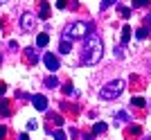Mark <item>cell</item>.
Listing matches in <instances>:
<instances>
[{
	"label": "cell",
	"instance_id": "44dd1931",
	"mask_svg": "<svg viewBox=\"0 0 151 140\" xmlns=\"http://www.w3.org/2000/svg\"><path fill=\"white\" fill-rule=\"evenodd\" d=\"M63 93H65V95H72V84H65V86H63Z\"/></svg>",
	"mask_w": 151,
	"mask_h": 140
},
{
	"label": "cell",
	"instance_id": "6da1fadb",
	"mask_svg": "<svg viewBox=\"0 0 151 140\" xmlns=\"http://www.w3.org/2000/svg\"><path fill=\"white\" fill-rule=\"evenodd\" d=\"M104 54V45H101L99 36H95L93 32L83 38V50H81V64L86 66H95Z\"/></svg>",
	"mask_w": 151,
	"mask_h": 140
},
{
	"label": "cell",
	"instance_id": "7a4b0ae2",
	"mask_svg": "<svg viewBox=\"0 0 151 140\" xmlns=\"http://www.w3.org/2000/svg\"><path fill=\"white\" fill-rule=\"evenodd\" d=\"M90 32H93V23H88V20H77V23H68V25H65L63 36L79 41V38H86Z\"/></svg>",
	"mask_w": 151,
	"mask_h": 140
},
{
	"label": "cell",
	"instance_id": "7c38bea8",
	"mask_svg": "<svg viewBox=\"0 0 151 140\" xmlns=\"http://www.w3.org/2000/svg\"><path fill=\"white\" fill-rule=\"evenodd\" d=\"M47 43H50V36H47V34H38V36H36V48H45V45H47Z\"/></svg>",
	"mask_w": 151,
	"mask_h": 140
},
{
	"label": "cell",
	"instance_id": "2e32d148",
	"mask_svg": "<svg viewBox=\"0 0 151 140\" xmlns=\"http://www.w3.org/2000/svg\"><path fill=\"white\" fill-rule=\"evenodd\" d=\"M117 14H120L122 18H129V16H131V9H129V7H117Z\"/></svg>",
	"mask_w": 151,
	"mask_h": 140
},
{
	"label": "cell",
	"instance_id": "52a82bcc",
	"mask_svg": "<svg viewBox=\"0 0 151 140\" xmlns=\"http://www.w3.org/2000/svg\"><path fill=\"white\" fill-rule=\"evenodd\" d=\"M124 136H126L129 140H135V138H140V136H142V129H140L138 124H131V127H126Z\"/></svg>",
	"mask_w": 151,
	"mask_h": 140
},
{
	"label": "cell",
	"instance_id": "f1b7e54d",
	"mask_svg": "<svg viewBox=\"0 0 151 140\" xmlns=\"http://www.w3.org/2000/svg\"><path fill=\"white\" fill-rule=\"evenodd\" d=\"M142 140H151V136H145V138H142Z\"/></svg>",
	"mask_w": 151,
	"mask_h": 140
},
{
	"label": "cell",
	"instance_id": "ba28073f",
	"mask_svg": "<svg viewBox=\"0 0 151 140\" xmlns=\"http://www.w3.org/2000/svg\"><path fill=\"white\" fill-rule=\"evenodd\" d=\"M23 57L27 59V64L29 66H34L38 61V54H36V50H34V48H25V50H23Z\"/></svg>",
	"mask_w": 151,
	"mask_h": 140
},
{
	"label": "cell",
	"instance_id": "d4e9b609",
	"mask_svg": "<svg viewBox=\"0 0 151 140\" xmlns=\"http://www.w3.org/2000/svg\"><path fill=\"white\" fill-rule=\"evenodd\" d=\"M5 136H7V129H5V127H0V140L5 138Z\"/></svg>",
	"mask_w": 151,
	"mask_h": 140
},
{
	"label": "cell",
	"instance_id": "cb8c5ba5",
	"mask_svg": "<svg viewBox=\"0 0 151 140\" xmlns=\"http://www.w3.org/2000/svg\"><path fill=\"white\" fill-rule=\"evenodd\" d=\"M57 7H59V9H65V7H68V0H59Z\"/></svg>",
	"mask_w": 151,
	"mask_h": 140
},
{
	"label": "cell",
	"instance_id": "603a6c76",
	"mask_svg": "<svg viewBox=\"0 0 151 140\" xmlns=\"http://www.w3.org/2000/svg\"><path fill=\"white\" fill-rule=\"evenodd\" d=\"M54 140H65V134L63 131H54Z\"/></svg>",
	"mask_w": 151,
	"mask_h": 140
},
{
	"label": "cell",
	"instance_id": "d6986e66",
	"mask_svg": "<svg viewBox=\"0 0 151 140\" xmlns=\"http://www.w3.org/2000/svg\"><path fill=\"white\" fill-rule=\"evenodd\" d=\"M147 5H149V0H133V7H138V9H142Z\"/></svg>",
	"mask_w": 151,
	"mask_h": 140
},
{
	"label": "cell",
	"instance_id": "30bf717a",
	"mask_svg": "<svg viewBox=\"0 0 151 140\" xmlns=\"http://www.w3.org/2000/svg\"><path fill=\"white\" fill-rule=\"evenodd\" d=\"M0 115H12V102L9 100H0Z\"/></svg>",
	"mask_w": 151,
	"mask_h": 140
},
{
	"label": "cell",
	"instance_id": "f546056e",
	"mask_svg": "<svg viewBox=\"0 0 151 140\" xmlns=\"http://www.w3.org/2000/svg\"><path fill=\"white\" fill-rule=\"evenodd\" d=\"M0 2H9V0H0Z\"/></svg>",
	"mask_w": 151,
	"mask_h": 140
},
{
	"label": "cell",
	"instance_id": "e0dca14e",
	"mask_svg": "<svg viewBox=\"0 0 151 140\" xmlns=\"http://www.w3.org/2000/svg\"><path fill=\"white\" fill-rule=\"evenodd\" d=\"M131 104H133V106H138V108H142V106H145V97H133V100H131Z\"/></svg>",
	"mask_w": 151,
	"mask_h": 140
},
{
	"label": "cell",
	"instance_id": "484cf974",
	"mask_svg": "<svg viewBox=\"0 0 151 140\" xmlns=\"http://www.w3.org/2000/svg\"><path fill=\"white\" fill-rule=\"evenodd\" d=\"M145 25H147V27H151V16H147V18H145Z\"/></svg>",
	"mask_w": 151,
	"mask_h": 140
},
{
	"label": "cell",
	"instance_id": "ffe728a7",
	"mask_svg": "<svg viewBox=\"0 0 151 140\" xmlns=\"http://www.w3.org/2000/svg\"><path fill=\"white\" fill-rule=\"evenodd\" d=\"M126 118H129V115H126L124 111H117V115H115V120H117V122H124Z\"/></svg>",
	"mask_w": 151,
	"mask_h": 140
},
{
	"label": "cell",
	"instance_id": "8992f818",
	"mask_svg": "<svg viewBox=\"0 0 151 140\" xmlns=\"http://www.w3.org/2000/svg\"><path fill=\"white\" fill-rule=\"evenodd\" d=\"M32 104L36 111H47V100L43 95H32Z\"/></svg>",
	"mask_w": 151,
	"mask_h": 140
},
{
	"label": "cell",
	"instance_id": "4316f807",
	"mask_svg": "<svg viewBox=\"0 0 151 140\" xmlns=\"http://www.w3.org/2000/svg\"><path fill=\"white\" fill-rule=\"evenodd\" d=\"M0 95H5V84L0 82Z\"/></svg>",
	"mask_w": 151,
	"mask_h": 140
},
{
	"label": "cell",
	"instance_id": "4fadbf2b",
	"mask_svg": "<svg viewBox=\"0 0 151 140\" xmlns=\"http://www.w3.org/2000/svg\"><path fill=\"white\" fill-rule=\"evenodd\" d=\"M70 50H72V43H70V38L61 41V45H59V52H61V54H68Z\"/></svg>",
	"mask_w": 151,
	"mask_h": 140
},
{
	"label": "cell",
	"instance_id": "8fae6325",
	"mask_svg": "<svg viewBox=\"0 0 151 140\" xmlns=\"http://www.w3.org/2000/svg\"><path fill=\"white\" fill-rule=\"evenodd\" d=\"M129 41H131V27L124 25L122 27V45H129Z\"/></svg>",
	"mask_w": 151,
	"mask_h": 140
},
{
	"label": "cell",
	"instance_id": "ac0fdd59",
	"mask_svg": "<svg viewBox=\"0 0 151 140\" xmlns=\"http://www.w3.org/2000/svg\"><path fill=\"white\" fill-rule=\"evenodd\" d=\"M147 34H149V27H140L138 32H135V36L138 38H147Z\"/></svg>",
	"mask_w": 151,
	"mask_h": 140
},
{
	"label": "cell",
	"instance_id": "277c9868",
	"mask_svg": "<svg viewBox=\"0 0 151 140\" xmlns=\"http://www.w3.org/2000/svg\"><path fill=\"white\" fill-rule=\"evenodd\" d=\"M34 27H36V16L29 14V12H25L20 16V30L27 34V32H34Z\"/></svg>",
	"mask_w": 151,
	"mask_h": 140
},
{
	"label": "cell",
	"instance_id": "5bb4252c",
	"mask_svg": "<svg viewBox=\"0 0 151 140\" xmlns=\"http://www.w3.org/2000/svg\"><path fill=\"white\" fill-rule=\"evenodd\" d=\"M106 131H108V127L104 124V122H97V124L93 127V134H106Z\"/></svg>",
	"mask_w": 151,
	"mask_h": 140
},
{
	"label": "cell",
	"instance_id": "3957f363",
	"mask_svg": "<svg viewBox=\"0 0 151 140\" xmlns=\"http://www.w3.org/2000/svg\"><path fill=\"white\" fill-rule=\"evenodd\" d=\"M124 86H126V82L124 79H113V82H108L104 88L99 90V95H101V100H117V97L122 95V90H124Z\"/></svg>",
	"mask_w": 151,
	"mask_h": 140
},
{
	"label": "cell",
	"instance_id": "7402d4cb",
	"mask_svg": "<svg viewBox=\"0 0 151 140\" xmlns=\"http://www.w3.org/2000/svg\"><path fill=\"white\" fill-rule=\"evenodd\" d=\"M113 2H115V0H101V9H108Z\"/></svg>",
	"mask_w": 151,
	"mask_h": 140
},
{
	"label": "cell",
	"instance_id": "5b68a950",
	"mask_svg": "<svg viewBox=\"0 0 151 140\" xmlns=\"http://www.w3.org/2000/svg\"><path fill=\"white\" fill-rule=\"evenodd\" d=\"M43 64H45V68L50 70V72H54V70H59V59L54 57V54H43Z\"/></svg>",
	"mask_w": 151,
	"mask_h": 140
},
{
	"label": "cell",
	"instance_id": "9a60e30c",
	"mask_svg": "<svg viewBox=\"0 0 151 140\" xmlns=\"http://www.w3.org/2000/svg\"><path fill=\"white\" fill-rule=\"evenodd\" d=\"M45 86H47V88H57L59 79H57V77H45Z\"/></svg>",
	"mask_w": 151,
	"mask_h": 140
},
{
	"label": "cell",
	"instance_id": "9c48e42d",
	"mask_svg": "<svg viewBox=\"0 0 151 140\" xmlns=\"http://www.w3.org/2000/svg\"><path fill=\"white\" fill-rule=\"evenodd\" d=\"M50 14H52V9H50V2L41 0V2H38V16H41V18H50Z\"/></svg>",
	"mask_w": 151,
	"mask_h": 140
},
{
	"label": "cell",
	"instance_id": "83f0119b",
	"mask_svg": "<svg viewBox=\"0 0 151 140\" xmlns=\"http://www.w3.org/2000/svg\"><path fill=\"white\" fill-rule=\"evenodd\" d=\"M18 140H29V136H27V134H20V138Z\"/></svg>",
	"mask_w": 151,
	"mask_h": 140
}]
</instances>
